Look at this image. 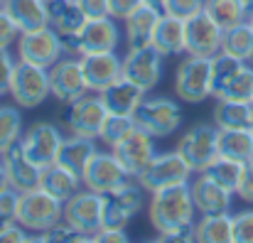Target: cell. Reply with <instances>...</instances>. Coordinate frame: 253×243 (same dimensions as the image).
<instances>
[{
    "label": "cell",
    "instance_id": "6da1fadb",
    "mask_svg": "<svg viewBox=\"0 0 253 243\" xmlns=\"http://www.w3.org/2000/svg\"><path fill=\"white\" fill-rule=\"evenodd\" d=\"M194 199L189 182L153 192L150 221L155 231L168 241H194Z\"/></svg>",
    "mask_w": 253,
    "mask_h": 243
},
{
    "label": "cell",
    "instance_id": "7a4b0ae2",
    "mask_svg": "<svg viewBox=\"0 0 253 243\" xmlns=\"http://www.w3.org/2000/svg\"><path fill=\"white\" fill-rule=\"evenodd\" d=\"M64 219V202L52 197L47 189L37 187L32 192L20 194L17 204V224H22L32 234H42Z\"/></svg>",
    "mask_w": 253,
    "mask_h": 243
},
{
    "label": "cell",
    "instance_id": "3957f363",
    "mask_svg": "<svg viewBox=\"0 0 253 243\" xmlns=\"http://www.w3.org/2000/svg\"><path fill=\"white\" fill-rule=\"evenodd\" d=\"M67 52L84 57V54H98V52H116L121 42V30L113 22V17H93L86 20V25L69 37H62Z\"/></svg>",
    "mask_w": 253,
    "mask_h": 243
},
{
    "label": "cell",
    "instance_id": "277c9868",
    "mask_svg": "<svg viewBox=\"0 0 253 243\" xmlns=\"http://www.w3.org/2000/svg\"><path fill=\"white\" fill-rule=\"evenodd\" d=\"M103 211L106 194H98L93 189H79L69 202H64V221L93 241L103 229Z\"/></svg>",
    "mask_w": 253,
    "mask_h": 243
},
{
    "label": "cell",
    "instance_id": "5b68a950",
    "mask_svg": "<svg viewBox=\"0 0 253 243\" xmlns=\"http://www.w3.org/2000/svg\"><path fill=\"white\" fill-rule=\"evenodd\" d=\"M135 125L158 138H169L172 133L179 130L182 125V108L172 101V98H143V103L138 106V111L133 113Z\"/></svg>",
    "mask_w": 253,
    "mask_h": 243
},
{
    "label": "cell",
    "instance_id": "8992f818",
    "mask_svg": "<svg viewBox=\"0 0 253 243\" xmlns=\"http://www.w3.org/2000/svg\"><path fill=\"white\" fill-rule=\"evenodd\" d=\"M52 93L49 88V69L30 64L20 59L15 64L12 81H10V96L20 108H37L44 103V98Z\"/></svg>",
    "mask_w": 253,
    "mask_h": 243
},
{
    "label": "cell",
    "instance_id": "52a82bcc",
    "mask_svg": "<svg viewBox=\"0 0 253 243\" xmlns=\"http://www.w3.org/2000/svg\"><path fill=\"white\" fill-rule=\"evenodd\" d=\"M64 52H67V47H64L62 35L49 25L42 30H35V32H22L17 40V57L30 64L44 67V69L57 64L64 57Z\"/></svg>",
    "mask_w": 253,
    "mask_h": 243
},
{
    "label": "cell",
    "instance_id": "ba28073f",
    "mask_svg": "<svg viewBox=\"0 0 253 243\" xmlns=\"http://www.w3.org/2000/svg\"><path fill=\"white\" fill-rule=\"evenodd\" d=\"M174 93L184 103H202L211 96V59L187 57L174 74Z\"/></svg>",
    "mask_w": 253,
    "mask_h": 243
},
{
    "label": "cell",
    "instance_id": "9c48e42d",
    "mask_svg": "<svg viewBox=\"0 0 253 243\" xmlns=\"http://www.w3.org/2000/svg\"><path fill=\"white\" fill-rule=\"evenodd\" d=\"M177 153L187 160V164L194 172H204L219 158V128L209 125V123L192 125L182 135V140L177 145Z\"/></svg>",
    "mask_w": 253,
    "mask_h": 243
},
{
    "label": "cell",
    "instance_id": "30bf717a",
    "mask_svg": "<svg viewBox=\"0 0 253 243\" xmlns=\"http://www.w3.org/2000/svg\"><path fill=\"white\" fill-rule=\"evenodd\" d=\"M194 169L187 164V160L174 150V153H158L153 162L148 164V169L138 177V182L143 184L145 192H158L165 187H174L182 182H189V174Z\"/></svg>",
    "mask_w": 253,
    "mask_h": 243
},
{
    "label": "cell",
    "instance_id": "8fae6325",
    "mask_svg": "<svg viewBox=\"0 0 253 243\" xmlns=\"http://www.w3.org/2000/svg\"><path fill=\"white\" fill-rule=\"evenodd\" d=\"M163 54L153 47H128V54L123 57V77L138 83L140 88L150 91L163 79Z\"/></svg>",
    "mask_w": 253,
    "mask_h": 243
},
{
    "label": "cell",
    "instance_id": "7c38bea8",
    "mask_svg": "<svg viewBox=\"0 0 253 243\" xmlns=\"http://www.w3.org/2000/svg\"><path fill=\"white\" fill-rule=\"evenodd\" d=\"M130 179L133 177L121 164L116 153H101V150L93 155V160L88 162V167L84 172V187L98 192V194H111Z\"/></svg>",
    "mask_w": 253,
    "mask_h": 243
},
{
    "label": "cell",
    "instance_id": "4fadbf2b",
    "mask_svg": "<svg viewBox=\"0 0 253 243\" xmlns=\"http://www.w3.org/2000/svg\"><path fill=\"white\" fill-rule=\"evenodd\" d=\"M187 27V54L192 57H216L221 52L224 30L207 15V10L184 20Z\"/></svg>",
    "mask_w": 253,
    "mask_h": 243
},
{
    "label": "cell",
    "instance_id": "5bb4252c",
    "mask_svg": "<svg viewBox=\"0 0 253 243\" xmlns=\"http://www.w3.org/2000/svg\"><path fill=\"white\" fill-rule=\"evenodd\" d=\"M143 209V184L126 182L116 192L106 194V211H103V229H126V224Z\"/></svg>",
    "mask_w": 253,
    "mask_h": 243
},
{
    "label": "cell",
    "instance_id": "9a60e30c",
    "mask_svg": "<svg viewBox=\"0 0 253 243\" xmlns=\"http://www.w3.org/2000/svg\"><path fill=\"white\" fill-rule=\"evenodd\" d=\"M49 88H52V96L64 103H74L82 96H86L88 83H86L82 62L74 57H62L57 64H52L49 67Z\"/></svg>",
    "mask_w": 253,
    "mask_h": 243
},
{
    "label": "cell",
    "instance_id": "2e32d148",
    "mask_svg": "<svg viewBox=\"0 0 253 243\" xmlns=\"http://www.w3.org/2000/svg\"><path fill=\"white\" fill-rule=\"evenodd\" d=\"M113 153H116V158L121 160V164L128 169V174L133 179H138L148 169L153 158L158 155L155 153V138L143 133L140 128H135L128 138H123L118 145H113Z\"/></svg>",
    "mask_w": 253,
    "mask_h": 243
},
{
    "label": "cell",
    "instance_id": "e0dca14e",
    "mask_svg": "<svg viewBox=\"0 0 253 243\" xmlns=\"http://www.w3.org/2000/svg\"><path fill=\"white\" fill-rule=\"evenodd\" d=\"M62 140H64L62 133H59L52 123H35V125L20 138V145H22L25 155L35 162V164L47 167V164L57 162Z\"/></svg>",
    "mask_w": 253,
    "mask_h": 243
},
{
    "label": "cell",
    "instance_id": "ac0fdd59",
    "mask_svg": "<svg viewBox=\"0 0 253 243\" xmlns=\"http://www.w3.org/2000/svg\"><path fill=\"white\" fill-rule=\"evenodd\" d=\"M108 116L111 113H108L106 103L101 101V96H82L69 108V128H72L74 135L98 140Z\"/></svg>",
    "mask_w": 253,
    "mask_h": 243
},
{
    "label": "cell",
    "instance_id": "d6986e66",
    "mask_svg": "<svg viewBox=\"0 0 253 243\" xmlns=\"http://www.w3.org/2000/svg\"><path fill=\"white\" fill-rule=\"evenodd\" d=\"M82 69H84L88 91L101 93L106 86L123 77V59L116 52H98V54H84L79 57Z\"/></svg>",
    "mask_w": 253,
    "mask_h": 243
},
{
    "label": "cell",
    "instance_id": "ffe728a7",
    "mask_svg": "<svg viewBox=\"0 0 253 243\" xmlns=\"http://www.w3.org/2000/svg\"><path fill=\"white\" fill-rule=\"evenodd\" d=\"M2 162H5V169H7V177H10V187L17 189L20 194L25 192H32L40 187L42 182V167L35 164L25 155L22 145L15 143L7 153H2Z\"/></svg>",
    "mask_w": 253,
    "mask_h": 243
},
{
    "label": "cell",
    "instance_id": "44dd1931",
    "mask_svg": "<svg viewBox=\"0 0 253 243\" xmlns=\"http://www.w3.org/2000/svg\"><path fill=\"white\" fill-rule=\"evenodd\" d=\"M145 88H140L138 83H133L130 79L121 77L118 81H113L111 86H106L98 96L106 103L108 113H118V116H133L138 111V106L145 98Z\"/></svg>",
    "mask_w": 253,
    "mask_h": 243
},
{
    "label": "cell",
    "instance_id": "7402d4cb",
    "mask_svg": "<svg viewBox=\"0 0 253 243\" xmlns=\"http://www.w3.org/2000/svg\"><path fill=\"white\" fill-rule=\"evenodd\" d=\"M192 187V199L199 214H224L231 209V192L219 187L214 179H209L204 172H199V177L189 184Z\"/></svg>",
    "mask_w": 253,
    "mask_h": 243
},
{
    "label": "cell",
    "instance_id": "603a6c76",
    "mask_svg": "<svg viewBox=\"0 0 253 243\" xmlns=\"http://www.w3.org/2000/svg\"><path fill=\"white\" fill-rule=\"evenodd\" d=\"M153 47L163 54V57H177L182 52H187V27L182 17H174L163 12L153 35Z\"/></svg>",
    "mask_w": 253,
    "mask_h": 243
},
{
    "label": "cell",
    "instance_id": "cb8c5ba5",
    "mask_svg": "<svg viewBox=\"0 0 253 243\" xmlns=\"http://www.w3.org/2000/svg\"><path fill=\"white\" fill-rule=\"evenodd\" d=\"M2 10L12 17L20 32H35L49 25L47 0H5Z\"/></svg>",
    "mask_w": 253,
    "mask_h": 243
},
{
    "label": "cell",
    "instance_id": "d4e9b609",
    "mask_svg": "<svg viewBox=\"0 0 253 243\" xmlns=\"http://www.w3.org/2000/svg\"><path fill=\"white\" fill-rule=\"evenodd\" d=\"M160 15H163V10H158L153 5H145V2L133 15H128L123 20L126 22V42H128V47L153 44V35H155Z\"/></svg>",
    "mask_w": 253,
    "mask_h": 243
},
{
    "label": "cell",
    "instance_id": "484cf974",
    "mask_svg": "<svg viewBox=\"0 0 253 243\" xmlns=\"http://www.w3.org/2000/svg\"><path fill=\"white\" fill-rule=\"evenodd\" d=\"M82 184H84V179L79 174H74L72 169H67L64 164H59V162H52V164L42 167V182H40V187L47 189L52 197H57L62 202H69L82 189Z\"/></svg>",
    "mask_w": 253,
    "mask_h": 243
},
{
    "label": "cell",
    "instance_id": "4316f807",
    "mask_svg": "<svg viewBox=\"0 0 253 243\" xmlns=\"http://www.w3.org/2000/svg\"><path fill=\"white\" fill-rule=\"evenodd\" d=\"M96 153H98V150H96L93 138L72 135V138H64V140H62V148H59L57 162L64 164L67 169H72L74 174H79V177L84 179L86 167H88V162L93 160Z\"/></svg>",
    "mask_w": 253,
    "mask_h": 243
},
{
    "label": "cell",
    "instance_id": "83f0119b",
    "mask_svg": "<svg viewBox=\"0 0 253 243\" xmlns=\"http://www.w3.org/2000/svg\"><path fill=\"white\" fill-rule=\"evenodd\" d=\"M47 7H49V27H54L62 37L77 35L88 20L77 0H47Z\"/></svg>",
    "mask_w": 253,
    "mask_h": 243
},
{
    "label": "cell",
    "instance_id": "f1b7e54d",
    "mask_svg": "<svg viewBox=\"0 0 253 243\" xmlns=\"http://www.w3.org/2000/svg\"><path fill=\"white\" fill-rule=\"evenodd\" d=\"M194 241L234 243V216L224 214H202V221L194 224Z\"/></svg>",
    "mask_w": 253,
    "mask_h": 243
},
{
    "label": "cell",
    "instance_id": "f546056e",
    "mask_svg": "<svg viewBox=\"0 0 253 243\" xmlns=\"http://www.w3.org/2000/svg\"><path fill=\"white\" fill-rule=\"evenodd\" d=\"M219 155L239 162L253 160V130L251 128H219Z\"/></svg>",
    "mask_w": 253,
    "mask_h": 243
},
{
    "label": "cell",
    "instance_id": "4dcf8cb0",
    "mask_svg": "<svg viewBox=\"0 0 253 243\" xmlns=\"http://www.w3.org/2000/svg\"><path fill=\"white\" fill-rule=\"evenodd\" d=\"M251 101H229V98L216 101V106H214V125L216 128H251Z\"/></svg>",
    "mask_w": 253,
    "mask_h": 243
},
{
    "label": "cell",
    "instance_id": "1f68e13d",
    "mask_svg": "<svg viewBox=\"0 0 253 243\" xmlns=\"http://www.w3.org/2000/svg\"><path fill=\"white\" fill-rule=\"evenodd\" d=\"M244 167H246V162H239V160H234V158L219 155L216 160L204 169V174L209 179H214L219 187H224L231 194H236L239 187H241V179H244Z\"/></svg>",
    "mask_w": 253,
    "mask_h": 243
},
{
    "label": "cell",
    "instance_id": "d6a6232c",
    "mask_svg": "<svg viewBox=\"0 0 253 243\" xmlns=\"http://www.w3.org/2000/svg\"><path fill=\"white\" fill-rule=\"evenodd\" d=\"M221 52L241 59V62H251L253 54V25L246 20L231 30H224V40H221Z\"/></svg>",
    "mask_w": 253,
    "mask_h": 243
},
{
    "label": "cell",
    "instance_id": "836d02e7",
    "mask_svg": "<svg viewBox=\"0 0 253 243\" xmlns=\"http://www.w3.org/2000/svg\"><path fill=\"white\" fill-rule=\"evenodd\" d=\"M207 15L221 27V30H231L241 22H246V10L241 0H207L204 2Z\"/></svg>",
    "mask_w": 253,
    "mask_h": 243
},
{
    "label": "cell",
    "instance_id": "e575fe53",
    "mask_svg": "<svg viewBox=\"0 0 253 243\" xmlns=\"http://www.w3.org/2000/svg\"><path fill=\"white\" fill-rule=\"evenodd\" d=\"M214 98H216V101H219V98H229V101H251L253 98V67H249V62L219 88V93H216Z\"/></svg>",
    "mask_w": 253,
    "mask_h": 243
},
{
    "label": "cell",
    "instance_id": "d590c367",
    "mask_svg": "<svg viewBox=\"0 0 253 243\" xmlns=\"http://www.w3.org/2000/svg\"><path fill=\"white\" fill-rule=\"evenodd\" d=\"M22 138V113L20 106H0V155L7 153Z\"/></svg>",
    "mask_w": 253,
    "mask_h": 243
},
{
    "label": "cell",
    "instance_id": "8d00e7d4",
    "mask_svg": "<svg viewBox=\"0 0 253 243\" xmlns=\"http://www.w3.org/2000/svg\"><path fill=\"white\" fill-rule=\"evenodd\" d=\"M244 64L246 62H241V59H236V57H231L226 52H219L216 57H211V96H216L219 88L231 79Z\"/></svg>",
    "mask_w": 253,
    "mask_h": 243
},
{
    "label": "cell",
    "instance_id": "74e56055",
    "mask_svg": "<svg viewBox=\"0 0 253 243\" xmlns=\"http://www.w3.org/2000/svg\"><path fill=\"white\" fill-rule=\"evenodd\" d=\"M135 118L133 116H118V113H111L103 123V130H101V140L108 143L111 148L118 145L123 138H128L133 130H135Z\"/></svg>",
    "mask_w": 253,
    "mask_h": 243
},
{
    "label": "cell",
    "instance_id": "f35d334b",
    "mask_svg": "<svg viewBox=\"0 0 253 243\" xmlns=\"http://www.w3.org/2000/svg\"><path fill=\"white\" fill-rule=\"evenodd\" d=\"M30 241H93V239H86L84 234H79L72 224H67V221L62 219L59 224H54L52 229L37 234V236L30 239Z\"/></svg>",
    "mask_w": 253,
    "mask_h": 243
},
{
    "label": "cell",
    "instance_id": "ab89813d",
    "mask_svg": "<svg viewBox=\"0 0 253 243\" xmlns=\"http://www.w3.org/2000/svg\"><path fill=\"white\" fill-rule=\"evenodd\" d=\"M234 243H253V209L234 214Z\"/></svg>",
    "mask_w": 253,
    "mask_h": 243
},
{
    "label": "cell",
    "instance_id": "60d3db41",
    "mask_svg": "<svg viewBox=\"0 0 253 243\" xmlns=\"http://www.w3.org/2000/svg\"><path fill=\"white\" fill-rule=\"evenodd\" d=\"M17 204H20V192L7 187L0 192V224L17 221Z\"/></svg>",
    "mask_w": 253,
    "mask_h": 243
},
{
    "label": "cell",
    "instance_id": "b9f144b4",
    "mask_svg": "<svg viewBox=\"0 0 253 243\" xmlns=\"http://www.w3.org/2000/svg\"><path fill=\"white\" fill-rule=\"evenodd\" d=\"M204 2H207V0H168V2H165V12L187 20V17L202 12V10H204Z\"/></svg>",
    "mask_w": 253,
    "mask_h": 243
},
{
    "label": "cell",
    "instance_id": "7bdbcfd3",
    "mask_svg": "<svg viewBox=\"0 0 253 243\" xmlns=\"http://www.w3.org/2000/svg\"><path fill=\"white\" fill-rule=\"evenodd\" d=\"M15 59L7 52V47H0V96L10 93V81H12V72H15Z\"/></svg>",
    "mask_w": 253,
    "mask_h": 243
},
{
    "label": "cell",
    "instance_id": "ee69618b",
    "mask_svg": "<svg viewBox=\"0 0 253 243\" xmlns=\"http://www.w3.org/2000/svg\"><path fill=\"white\" fill-rule=\"evenodd\" d=\"M20 27L12 22V17L0 7V47H10V44H15L17 40H20Z\"/></svg>",
    "mask_w": 253,
    "mask_h": 243
},
{
    "label": "cell",
    "instance_id": "f6af8a7d",
    "mask_svg": "<svg viewBox=\"0 0 253 243\" xmlns=\"http://www.w3.org/2000/svg\"><path fill=\"white\" fill-rule=\"evenodd\" d=\"M140 5H143V0H108L111 17H113V20H126V17L133 15Z\"/></svg>",
    "mask_w": 253,
    "mask_h": 243
},
{
    "label": "cell",
    "instance_id": "bcb514c9",
    "mask_svg": "<svg viewBox=\"0 0 253 243\" xmlns=\"http://www.w3.org/2000/svg\"><path fill=\"white\" fill-rule=\"evenodd\" d=\"M82 5V10L86 12L88 20L93 17H111V7H108V0H77Z\"/></svg>",
    "mask_w": 253,
    "mask_h": 243
},
{
    "label": "cell",
    "instance_id": "7dc6e473",
    "mask_svg": "<svg viewBox=\"0 0 253 243\" xmlns=\"http://www.w3.org/2000/svg\"><path fill=\"white\" fill-rule=\"evenodd\" d=\"M0 241H30L27 239V229L17 221H7L0 224Z\"/></svg>",
    "mask_w": 253,
    "mask_h": 243
},
{
    "label": "cell",
    "instance_id": "c3c4849f",
    "mask_svg": "<svg viewBox=\"0 0 253 243\" xmlns=\"http://www.w3.org/2000/svg\"><path fill=\"white\" fill-rule=\"evenodd\" d=\"M236 194H239L244 202L253 204V160H249L246 167H244V179H241V187H239Z\"/></svg>",
    "mask_w": 253,
    "mask_h": 243
},
{
    "label": "cell",
    "instance_id": "681fc988",
    "mask_svg": "<svg viewBox=\"0 0 253 243\" xmlns=\"http://www.w3.org/2000/svg\"><path fill=\"white\" fill-rule=\"evenodd\" d=\"M96 241H128L126 229H101V234L96 236Z\"/></svg>",
    "mask_w": 253,
    "mask_h": 243
},
{
    "label": "cell",
    "instance_id": "f907efd6",
    "mask_svg": "<svg viewBox=\"0 0 253 243\" xmlns=\"http://www.w3.org/2000/svg\"><path fill=\"white\" fill-rule=\"evenodd\" d=\"M10 187V177H7V169H5V162H0V192Z\"/></svg>",
    "mask_w": 253,
    "mask_h": 243
},
{
    "label": "cell",
    "instance_id": "816d5d0a",
    "mask_svg": "<svg viewBox=\"0 0 253 243\" xmlns=\"http://www.w3.org/2000/svg\"><path fill=\"white\" fill-rule=\"evenodd\" d=\"M143 2H145V5H153V7H158V10L165 12V2H168V0H143Z\"/></svg>",
    "mask_w": 253,
    "mask_h": 243
},
{
    "label": "cell",
    "instance_id": "f5cc1de1",
    "mask_svg": "<svg viewBox=\"0 0 253 243\" xmlns=\"http://www.w3.org/2000/svg\"><path fill=\"white\" fill-rule=\"evenodd\" d=\"M244 2V10H246V17L253 20V0H241Z\"/></svg>",
    "mask_w": 253,
    "mask_h": 243
},
{
    "label": "cell",
    "instance_id": "db71d44e",
    "mask_svg": "<svg viewBox=\"0 0 253 243\" xmlns=\"http://www.w3.org/2000/svg\"><path fill=\"white\" fill-rule=\"evenodd\" d=\"M2 5H5V0H0V7H2Z\"/></svg>",
    "mask_w": 253,
    "mask_h": 243
},
{
    "label": "cell",
    "instance_id": "11a10c76",
    "mask_svg": "<svg viewBox=\"0 0 253 243\" xmlns=\"http://www.w3.org/2000/svg\"><path fill=\"white\" fill-rule=\"evenodd\" d=\"M251 64H253V54H251Z\"/></svg>",
    "mask_w": 253,
    "mask_h": 243
},
{
    "label": "cell",
    "instance_id": "9f6ffc18",
    "mask_svg": "<svg viewBox=\"0 0 253 243\" xmlns=\"http://www.w3.org/2000/svg\"><path fill=\"white\" fill-rule=\"evenodd\" d=\"M0 162H2V155H0Z\"/></svg>",
    "mask_w": 253,
    "mask_h": 243
},
{
    "label": "cell",
    "instance_id": "6f0895ef",
    "mask_svg": "<svg viewBox=\"0 0 253 243\" xmlns=\"http://www.w3.org/2000/svg\"><path fill=\"white\" fill-rule=\"evenodd\" d=\"M249 22H251V25H253V20H249Z\"/></svg>",
    "mask_w": 253,
    "mask_h": 243
},
{
    "label": "cell",
    "instance_id": "680465c9",
    "mask_svg": "<svg viewBox=\"0 0 253 243\" xmlns=\"http://www.w3.org/2000/svg\"><path fill=\"white\" fill-rule=\"evenodd\" d=\"M251 130H253V123H251Z\"/></svg>",
    "mask_w": 253,
    "mask_h": 243
},
{
    "label": "cell",
    "instance_id": "91938a15",
    "mask_svg": "<svg viewBox=\"0 0 253 243\" xmlns=\"http://www.w3.org/2000/svg\"><path fill=\"white\" fill-rule=\"evenodd\" d=\"M251 103H253V98H251Z\"/></svg>",
    "mask_w": 253,
    "mask_h": 243
}]
</instances>
